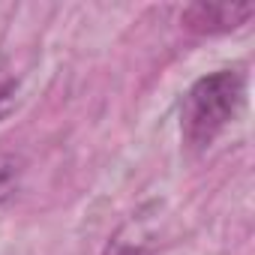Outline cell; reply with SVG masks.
I'll return each instance as SVG.
<instances>
[{
    "mask_svg": "<svg viewBox=\"0 0 255 255\" xmlns=\"http://www.w3.org/2000/svg\"><path fill=\"white\" fill-rule=\"evenodd\" d=\"M246 102V78L237 69H219L198 78L180 105V132L186 147L204 150L240 114Z\"/></svg>",
    "mask_w": 255,
    "mask_h": 255,
    "instance_id": "6da1fadb",
    "label": "cell"
},
{
    "mask_svg": "<svg viewBox=\"0 0 255 255\" xmlns=\"http://www.w3.org/2000/svg\"><path fill=\"white\" fill-rule=\"evenodd\" d=\"M252 15L249 3H195L183 9L180 21L195 33H228L246 24Z\"/></svg>",
    "mask_w": 255,
    "mask_h": 255,
    "instance_id": "7a4b0ae2",
    "label": "cell"
},
{
    "mask_svg": "<svg viewBox=\"0 0 255 255\" xmlns=\"http://www.w3.org/2000/svg\"><path fill=\"white\" fill-rule=\"evenodd\" d=\"M21 159L12 156V153H0V204L9 201L12 192L18 189L21 183Z\"/></svg>",
    "mask_w": 255,
    "mask_h": 255,
    "instance_id": "3957f363",
    "label": "cell"
},
{
    "mask_svg": "<svg viewBox=\"0 0 255 255\" xmlns=\"http://www.w3.org/2000/svg\"><path fill=\"white\" fill-rule=\"evenodd\" d=\"M15 93H18V81L9 69H0V120H3L12 108H15Z\"/></svg>",
    "mask_w": 255,
    "mask_h": 255,
    "instance_id": "277c9868",
    "label": "cell"
},
{
    "mask_svg": "<svg viewBox=\"0 0 255 255\" xmlns=\"http://www.w3.org/2000/svg\"><path fill=\"white\" fill-rule=\"evenodd\" d=\"M105 255H147V246H141V243H129V240H120V237H114V240L108 243Z\"/></svg>",
    "mask_w": 255,
    "mask_h": 255,
    "instance_id": "5b68a950",
    "label": "cell"
}]
</instances>
